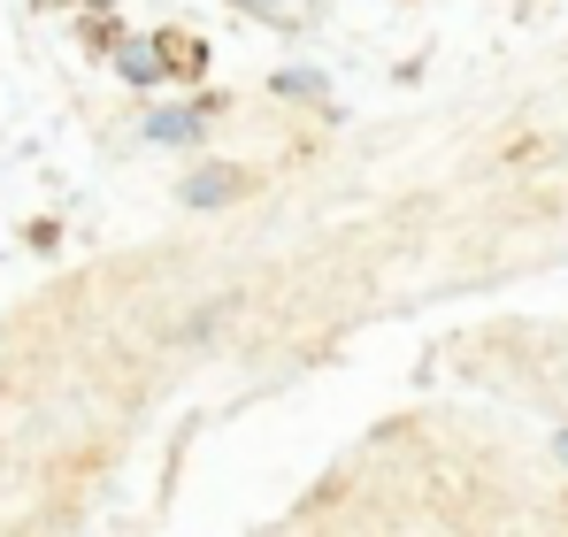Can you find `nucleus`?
<instances>
[{
	"mask_svg": "<svg viewBox=\"0 0 568 537\" xmlns=\"http://www.w3.org/2000/svg\"><path fill=\"white\" fill-rule=\"evenodd\" d=\"M146 131H154L162 146H178V139H200V115H192V108H170V115H154Z\"/></svg>",
	"mask_w": 568,
	"mask_h": 537,
	"instance_id": "39448f33",
	"label": "nucleus"
},
{
	"mask_svg": "<svg viewBox=\"0 0 568 537\" xmlns=\"http://www.w3.org/2000/svg\"><path fill=\"white\" fill-rule=\"evenodd\" d=\"M231 192H239V170H200V178L185 184L192 207H215V200H231Z\"/></svg>",
	"mask_w": 568,
	"mask_h": 537,
	"instance_id": "f03ea898",
	"label": "nucleus"
},
{
	"mask_svg": "<svg viewBox=\"0 0 568 537\" xmlns=\"http://www.w3.org/2000/svg\"><path fill=\"white\" fill-rule=\"evenodd\" d=\"M561 460H568V430H561Z\"/></svg>",
	"mask_w": 568,
	"mask_h": 537,
	"instance_id": "423d86ee",
	"label": "nucleus"
},
{
	"mask_svg": "<svg viewBox=\"0 0 568 537\" xmlns=\"http://www.w3.org/2000/svg\"><path fill=\"white\" fill-rule=\"evenodd\" d=\"M162 70H170V62H162L154 39H131V47H123V78H131V85H154Z\"/></svg>",
	"mask_w": 568,
	"mask_h": 537,
	"instance_id": "f257e3e1",
	"label": "nucleus"
},
{
	"mask_svg": "<svg viewBox=\"0 0 568 537\" xmlns=\"http://www.w3.org/2000/svg\"><path fill=\"white\" fill-rule=\"evenodd\" d=\"M231 8H246V16H262V23H300L315 0H231Z\"/></svg>",
	"mask_w": 568,
	"mask_h": 537,
	"instance_id": "20e7f679",
	"label": "nucleus"
},
{
	"mask_svg": "<svg viewBox=\"0 0 568 537\" xmlns=\"http://www.w3.org/2000/svg\"><path fill=\"white\" fill-rule=\"evenodd\" d=\"M162 62H170L178 78H200V70H207V47H200V39H162Z\"/></svg>",
	"mask_w": 568,
	"mask_h": 537,
	"instance_id": "7ed1b4c3",
	"label": "nucleus"
}]
</instances>
